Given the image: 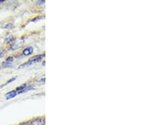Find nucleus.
I'll list each match as a JSON object with an SVG mask.
<instances>
[{"instance_id":"1","label":"nucleus","mask_w":142,"mask_h":125,"mask_svg":"<svg viewBox=\"0 0 142 125\" xmlns=\"http://www.w3.org/2000/svg\"><path fill=\"white\" fill-rule=\"evenodd\" d=\"M24 40L22 39L17 40V41L15 42V43H14V44L12 45V46H11V50L14 51V50L18 49L19 48H20L21 46H22L23 44H24Z\"/></svg>"},{"instance_id":"2","label":"nucleus","mask_w":142,"mask_h":125,"mask_svg":"<svg viewBox=\"0 0 142 125\" xmlns=\"http://www.w3.org/2000/svg\"><path fill=\"white\" fill-rule=\"evenodd\" d=\"M32 125H45V121L43 119L37 118L32 121Z\"/></svg>"},{"instance_id":"3","label":"nucleus","mask_w":142,"mask_h":125,"mask_svg":"<svg viewBox=\"0 0 142 125\" xmlns=\"http://www.w3.org/2000/svg\"><path fill=\"white\" fill-rule=\"evenodd\" d=\"M33 49L32 47H28L23 51V54L25 56L30 55L33 53Z\"/></svg>"},{"instance_id":"4","label":"nucleus","mask_w":142,"mask_h":125,"mask_svg":"<svg viewBox=\"0 0 142 125\" xmlns=\"http://www.w3.org/2000/svg\"><path fill=\"white\" fill-rule=\"evenodd\" d=\"M16 96H17V92H16V91H15V90H13V91H11V92H8V93L6 95V99L7 100L10 99L15 97Z\"/></svg>"},{"instance_id":"5","label":"nucleus","mask_w":142,"mask_h":125,"mask_svg":"<svg viewBox=\"0 0 142 125\" xmlns=\"http://www.w3.org/2000/svg\"><path fill=\"white\" fill-rule=\"evenodd\" d=\"M32 89H33V87L32 86V85H30V86H28V87L26 86V87L24 88V89H23V90H21V91H19V94H22V93L27 92V91H28V90H32Z\"/></svg>"},{"instance_id":"6","label":"nucleus","mask_w":142,"mask_h":125,"mask_svg":"<svg viewBox=\"0 0 142 125\" xmlns=\"http://www.w3.org/2000/svg\"><path fill=\"white\" fill-rule=\"evenodd\" d=\"M13 39H14V37H13V35H9L6 37V38L5 39L4 41H5V42H6V43H8V42H11V41H12Z\"/></svg>"},{"instance_id":"7","label":"nucleus","mask_w":142,"mask_h":125,"mask_svg":"<svg viewBox=\"0 0 142 125\" xmlns=\"http://www.w3.org/2000/svg\"><path fill=\"white\" fill-rule=\"evenodd\" d=\"M12 66V64H11V62H8V61H5L2 63V66L3 67V68H8V67H10V66Z\"/></svg>"},{"instance_id":"8","label":"nucleus","mask_w":142,"mask_h":125,"mask_svg":"<svg viewBox=\"0 0 142 125\" xmlns=\"http://www.w3.org/2000/svg\"><path fill=\"white\" fill-rule=\"evenodd\" d=\"M25 87H26V84H24V85H23L22 86H20V87H18V88H17V90L21 91V90H22L23 89H24V88H25Z\"/></svg>"},{"instance_id":"9","label":"nucleus","mask_w":142,"mask_h":125,"mask_svg":"<svg viewBox=\"0 0 142 125\" xmlns=\"http://www.w3.org/2000/svg\"><path fill=\"white\" fill-rule=\"evenodd\" d=\"M13 27V25L12 24H7V25H6L5 26V29H11V28Z\"/></svg>"},{"instance_id":"10","label":"nucleus","mask_w":142,"mask_h":125,"mask_svg":"<svg viewBox=\"0 0 142 125\" xmlns=\"http://www.w3.org/2000/svg\"><path fill=\"white\" fill-rule=\"evenodd\" d=\"M6 61H8V62H12L13 61V57H9L7 59H6Z\"/></svg>"},{"instance_id":"11","label":"nucleus","mask_w":142,"mask_h":125,"mask_svg":"<svg viewBox=\"0 0 142 125\" xmlns=\"http://www.w3.org/2000/svg\"><path fill=\"white\" fill-rule=\"evenodd\" d=\"M4 52H5V50L3 48H0V57H1L3 55Z\"/></svg>"},{"instance_id":"12","label":"nucleus","mask_w":142,"mask_h":125,"mask_svg":"<svg viewBox=\"0 0 142 125\" xmlns=\"http://www.w3.org/2000/svg\"><path fill=\"white\" fill-rule=\"evenodd\" d=\"M15 78H11V80H9L8 81V83H10V82H11L13 81V80H15Z\"/></svg>"},{"instance_id":"13","label":"nucleus","mask_w":142,"mask_h":125,"mask_svg":"<svg viewBox=\"0 0 142 125\" xmlns=\"http://www.w3.org/2000/svg\"><path fill=\"white\" fill-rule=\"evenodd\" d=\"M44 1H38V4H41L43 3H44Z\"/></svg>"}]
</instances>
